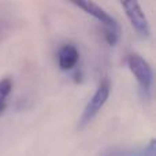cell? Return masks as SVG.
Returning a JSON list of instances; mask_svg holds the SVG:
<instances>
[{"mask_svg": "<svg viewBox=\"0 0 156 156\" xmlns=\"http://www.w3.org/2000/svg\"><path fill=\"white\" fill-rule=\"evenodd\" d=\"M74 4H76L77 7L82 8L86 14L94 16L100 23H103L104 30H105V38H107L108 44L114 45V44L118 41L119 34H121V27H119L118 22H116L110 14L105 12L100 5L94 4V3H92V2H74Z\"/></svg>", "mask_w": 156, "mask_h": 156, "instance_id": "obj_1", "label": "cell"}, {"mask_svg": "<svg viewBox=\"0 0 156 156\" xmlns=\"http://www.w3.org/2000/svg\"><path fill=\"white\" fill-rule=\"evenodd\" d=\"M110 93H111L110 81L108 80L101 81V83L97 86L96 92L93 93V96L90 97V100H89L88 104L83 108V112L80 118V123H78V126H80L81 129L90 123L94 119V116L100 112V110H101V108L104 107V104L107 103L108 97H110Z\"/></svg>", "mask_w": 156, "mask_h": 156, "instance_id": "obj_2", "label": "cell"}, {"mask_svg": "<svg viewBox=\"0 0 156 156\" xmlns=\"http://www.w3.org/2000/svg\"><path fill=\"white\" fill-rule=\"evenodd\" d=\"M127 65L137 80L141 90L147 97H149L152 93V85H154V71H152L151 65L137 54H130L127 56Z\"/></svg>", "mask_w": 156, "mask_h": 156, "instance_id": "obj_3", "label": "cell"}, {"mask_svg": "<svg viewBox=\"0 0 156 156\" xmlns=\"http://www.w3.org/2000/svg\"><path fill=\"white\" fill-rule=\"evenodd\" d=\"M122 7L125 8V12H126L132 26L136 29V32H137L141 37L148 38L149 33H151V29H149L148 19L144 15L140 4H138L137 2H125V3H122Z\"/></svg>", "mask_w": 156, "mask_h": 156, "instance_id": "obj_4", "label": "cell"}, {"mask_svg": "<svg viewBox=\"0 0 156 156\" xmlns=\"http://www.w3.org/2000/svg\"><path fill=\"white\" fill-rule=\"evenodd\" d=\"M78 60H80V52L74 44H65L58 52V65L63 71L74 69Z\"/></svg>", "mask_w": 156, "mask_h": 156, "instance_id": "obj_5", "label": "cell"}, {"mask_svg": "<svg viewBox=\"0 0 156 156\" xmlns=\"http://www.w3.org/2000/svg\"><path fill=\"white\" fill-rule=\"evenodd\" d=\"M11 90H12V81H11V78L8 77L3 78L0 81V114L4 111Z\"/></svg>", "mask_w": 156, "mask_h": 156, "instance_id": "obj_6", "label": "cell"}, {"mask_svg": "<svg viewBox=\"0 0 156 156\" xmlns=\"http://www.w3.org/2000/svg\"><path fill=\"white\" fill-rule=\"evenodd\" d=\"M141 156H155V140L149 141V144L145 147Z\"/></svg>", "mask_w": 156, "mask_h": 156, "instance_id": "obj_7", "label": "cell"}, {"mask_svg": "<svg viewBox=\"0 0 156 156\" xmlns=\"http://www.w3.org/2000/svg\"><path fill=\"white\" fill-rule=\"evenodd\" d=\"M103 156H127L126 152H122V151H110V152H105Z\"/></svg>", "mask_w": 156, "mask_h": 156, "instance_id": "obj_8", "label": "cell"}]
</instances>
